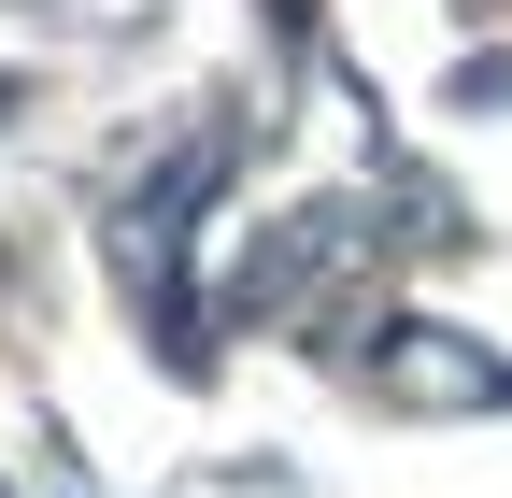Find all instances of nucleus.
Listing matches in <instances>:
<instances>
[{
  "label": "nucleus",
  "instance_id": "obj_2",
  "mask_svg": "<svg viewBox=\"0 0 512 498\" xmlns=\"http://www.w3.org/2000/svg\"><path fill=\"white\" fill-rule=\"evenodd\" d=\"M413 356H399V399H512V370H484V356H441L456 328H399Z\"/></svg>",
  "mask_w": 512,
  "mask_h": 498
},
{
  "label": "nucleus",
  "instance_id": "obj_1",
  "mask_svg": "<svg viewBox=\"0 0 512 498\" xmlns=\"http://www.w3.org/2000/svg\"><path fill=\"white\" fill-rule=\"evenodd\" d=\"M342 257H356V214H342V200L285 214V242H256V257H242V314H299V299L328 285Z\"/></svg>",
  "mask_w": 512,
  "mask_h": 498
}]
</instances>
